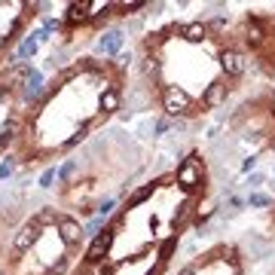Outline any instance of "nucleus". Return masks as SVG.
Segmentation results:
<instances>
[{
	"label": "nucleus",
	"mask_w": 275,
	"mask_h": 275,
	"mask_svg": "<svg viewBox=\"0 0 275 275\" xmlns=\"http://www.w3.org/2000/svg\"><path fill=\"white\" fill-rule=\"evenodd\" d=\"M80 235H83V229H80L77 220L61 217V238H64V245H77V242H80Z\"/></svg>",
	"instance_id": "nucleus-1"
},
{
	"label": "nucleus",
	"mask_w": 275,
	"mask_h": 275,
	"mask_svg": "<svg viewBox=\"0 0 275 275\" xmlns=\"http://www.w3.org/2000/svg\"><path fill=\"white\" fill-rule=\"evenodd\" d=\"M122 43V34H107V40H101V49L104 52H116Z\"/></svg>",
	"instance_id": "nucleus-2"
}]
</instances>
